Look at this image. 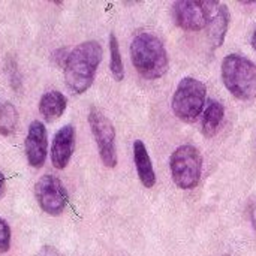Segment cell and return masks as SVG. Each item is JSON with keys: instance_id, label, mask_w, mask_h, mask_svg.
Returning <instances> with one entry per match:
<instances>
[{"instance_id": "obj_1", "label": "cell", "mask_w": 256, "mask_h": 256, "mask_svg": "<svg viewBox=\"0 0 256 256\" xmlns=\"http://www.w3.org/2000/svg\"><path fill=\"white\" fill-rule=\"evenodd\" d=\"M102 56V46L96 40H86L69 52L64 63V81L74 94H82L92 87Z\"/></svg>"}, {"instance_id": "obj_2", "label": "cell", "mask_w": 256, "mask_h": 256, "mask_svg": "<svg viewBox=\"0 0 256 256\" xmlns=\"http://www.w3.org/2000/svg\"><path fill=\"white\" fill-rule=\"evenodd\" d=\"M130 58L136 72L146 80H159L168 70V52L159 36L144 32L135 36L130 45Z\"/></svg>"}, {"instance_id": "obj_3", "label": "cell", "mask_w": 256, "mask_h": 256, "mask_svg": "<svg viewBox=\"0 0 256 256\" xmlns=\"http://www.w3.org/2000/svg\"><path fill=\"white\" fill-rule=\"evenodd\" d=\"M222 81L226 90L240 100L256 98V64L244 56L228 54L224 58Z\"/></svg>"}, {"instance_id": "obj_4", "label": "cell", "mask_w": 256, "mask_h": 256, "mask_svg": "<svg viewBox=\"0 0 256 256\" xmlns=\"http://www.w3.org/2000/svg\"><path fill=\"white\" fill-rule=\"evenodd\" d=\"M207 98V87L196 78L184 76L180 80L174 96H172V111L176 117L184 123H194L204 111Z\"/></svg>"}, {"instance_id": "obj_5", "label": "cell", "mask_w": 256, "mask_h": 256, "mask_svg": "<svg viewBox=\"0 0 256 256\" xmlns=\"http://www.w3.org/2000/svg\"><path fill=\"white\" fill-rule=\"evenodd\" d=\"M171 177L177 188L183 190L195 189L202 174V156L192 144L177 147L170 158Z\"/></svg>"}, {"instance_id": "obj_6", "label": "cell", "mask_w": 256, "mask_h": 256, "mask_svg": "<svg viewBox=\"0 0 256 256\" xmlns=\"http://www.w3.org/2000/svg\"><path fill=\"white\" fill-rule=\"evenodd\" d=\"M220 3L210 0H180L172 6L176 24L188 32H200L206 28Z\"/></svg>"}, {"instance_id": "obj_7", "label": "cell", "mask_w": 256, "mask_h": 256, "mask_svg": "<svg viewBox=\"0 0 256 256\" xmlns=\"http://www.w3.org/2000/svg\"><path fill=\"white\" fill-rule=\"evenodd\" d=\"M88 124L93 138L98 146V152L102 164L106 168L117 166V147H116V129L111 120L96 106L88 112Z\"/></svg>"}, {"instance_id": "obj_8", "label": "cell", "mask_w": 256, "mask_h": 256, "mask_svg": "<svg viewBox=\"0 0 256 256\" xmlns=\"http://www.w3.org/2000/svg\"><path fill=\"white\" fill-rule=\"evenodd\" d=\"M34 198L39 207L50 216H58L69 204V195L63 183L51 174L42 176L34 184Z\"/></svg>"}, {"instance_id": "obj_9", "label": "cell", "mask_w": 256, "mask_h": 256, "mask_svg": "<svg viewBox=\"0 0 256 256\" xmlns=\"http://www.w3.org/2000/svg\"><path fill=\"white\" fill-rule=\"evenodd\" d=\"M26 158L30 166L40 168L46 160L48 152V135L45 124L39 120H34L28 126V132L24 141Z\"/></svg>"}, {"instance_id": "obj_10", "label": "cell", "mask_w": 256, "mask_h": 256, "mask_svg": "<svg viewBox=\"0 0 256 256\" xmlns=\"http://www.w3.org/2000/svg\"><path fill=\"white\" fill-rule=\"evenodd\" d=\"M75 150V128L66 124L57 130L51 146V162L54 168L64 170Z\"/></svg>"}, {"instance_id": "obj_11", "label": "cell", "mask_w": 256, "mask_h": 256, "mask_svg": "<svg viewBox=\"0 0 256 256\" xmlns=\"http://www.w3.org/2000/svg\"><path fill=\"white\" fill-rule=\"evenodd\" d=\"M132 152H134V162L141 184L147 189H152L156 184V172L146 144L141 140H135L132 144Z\"/></svg>"}, {"instance_id": "obj_12", "label": "cell", "mask_w": 256, "mask_h": 256, "mask_svg": "<svg viewBox=\"0 0 256 256\" xmlns=\"http://www.w3.org/2000/svg\"><path fill=\"white\" fill-rule=\"evenodd\" d=\"M230 21H231L230 9L226 4L220 3L207 26L208 39H210V44L213 48H219L225 42V38H226V33L230 28Z\"/></svg>"}, {"instance_id": "obj_13", "label": "cell", "mask_w": 256, "mask_h": 256, "mask_svg": "<svg viewBox=\"0 0 256 256\" xmlns=\"http://www.w3.org/2000/svg\"><path fill=\"white\" fill-rule=\"evenodd\" d=\"M66 105H68V100L63 96V93L56 92V90L46 92L39 100V112L44 117V120L52 123L63 116Z\"/></svg>"}, {"instance_id": "obj_14", "label": "cell", "mask_w": 256, "mask_h": 256, "mask_svg": "<svg viewBox=\"0 0 256 256\" xmlns=\"http://www.w3.org/2000/svg\"><path fill=\"white\" fill-rule=\"evenodd\" d=\"M225 117V106L218 100H210L202 117V135L212 138L218 134Z\"/></svg>"}, {"instance_id": "obj_15", "label": "cell", "mask_w": 256, "mask_h": 256, "mask_svg": "<svg viewBox=\"0 0 256 256\" xmlns=\"http://www.w3.org/2000/svg\"><path fill=\"white\" fill-rule=\"evenodd\" d=\"M18 123L16 108L6 99L0 98V135H10L15 132Z\"/></svg>"}, {"instance_id": "obj_16", "label": "cell", "mask_w": 256, "mask_h": 256, "mask_svg": "<svg viewBox=\"0 0 256 256\" xmlns=\"http://www.w3.org/2000/svg\"><path fill=\"white\" fill-rule=\"evenodd\" d=\"M108 46H110V56H111L110 69H111L114 80L117 82H120L124 78V66H123V58H122V52H120V44H118L117 36L114 33L110 34Z\"/></svg>"}, {"instance_id": "obj_17", "label": "cell", "mask_w": 256, "mask_h": 256, "mask_svg": "<svg viewBox=\"0 0 256 256\" xmlns=\"http://www.w3.org/2000/svg\"><path fill=\"white\" fill-rule=\"evenodd\" d=\"M10 248V228L9 224L0 218V254H6Z\"/></svg>"}, {"instance_id": "obj_18", "label": "cell", "mask_w": 256, "mask_h": 256, "mask_svg": "<svg viewBox=\"0 0 256 256\" xmlns=\"http://www.w3.org/2000/svg\"><path fill=\"white\" fill-rule=\"evenodd\" d=\"M6 70H8V75H9V80H10V86H12L15 90L20 88V86H21V75L18 74L16 63H15L14 60H8Z\"/></svg>"}, {"instance_id": "obj_19", "label": "cell", "mask_w": 256, "mask_h": 256, "mask_svg": "<svg viewBox=\"0 0 256 256\" xmlns=\"http://www.w3.org/2000/svg\"><path fill=\"white\" fill-rule=\"evenodd\" d=\"M248 213H249V219H250V224L254 226V230L256 231V196H254L249 204H248Z\"/></svg>"}, {"instance_id": "obj_20", "label": "cell", "mask_w": 256, "mask_h": 256, "mask_svg": "<svg viewBox=\"0 0 256 256\" xmlns=\"http://www.w3.org/2000/svg\"><path fill=\"white\" fill-rule=\"evenodd\" d=\"M34 256H62L54 246H44Z\"/></svg>"}, {"instance_id": "obj_21", "label": "cell", "mask_w": 256, "mask_h": 256, "mask_svg": "<svg viewBox=\"0 0 256 256\" xmlns=\"http://www.w3.org/2000/svg\"><path fill=\"white\" fill-rule=\"evenodd\" d=\"M4 190H6V180H4L3 172L0 171V198L4 195Z\"/></svg>"}, {"instance_id": "obj_22", "label": "cell", "mask_w": 256, "mask_h": 256, "mask_svg": "<svg viewBox=\"0 0 256 256\" xmlns=\"http://www.w3.org/2000/svg\"><path fill=\"white\" fill-rule=\"evenodd\" d=\"M252 48L255 50L256 52V28L254 30V34H252Z\"/></svg>"}, {"instance_id": "obj_23", "label": "cell", "mask_w": 256, "mask_h": 256, "mask_svg": "<svg viewBox=\"0 0 256 256\" xmlns=\"http://www.w3.org/2000/svg\"><path fill=\"white\" fill-rule=\"evenodd\" d=\"M225 256H230V255H225Z\"/></svg>"}]
</instances>
